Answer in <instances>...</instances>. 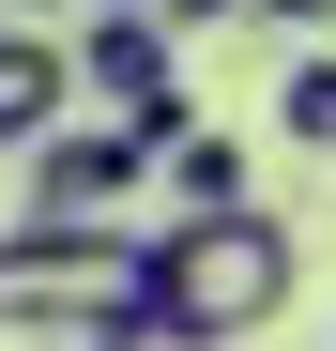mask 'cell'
<instances>
[{
	"label": "cell",
	"instance_id": "1",
	"mask_svg": "<svg viewBox=\"0 0 336 351\" xmlns=\"http://www.w3.org/2000/svg\"><path fill=\"white\" fill-rule=\"evenodd\" d=\"M291 214L245 199V214H199V229H153V321L199 336V351H275V321H291Z\"/></svg>",
	"mask_w": 336,
	"mask_h": 351
},
{
	"label": "cell",
	"instance_id": "2",
	"mask_svg": "<svg viewBox=\"0 0 336 351\" xmlns=\"http://www.w3.org/2000/svg\"><path fill=\"white\" fill-rule=\"evenodd\" d=\"M0 321L46 351H107L153 321V229H0Z\"/></svg>",
	"mask_w": 336,
	"mask_h": 351
},
{
	"label": "cell",
	"instance_id": "3",
	"mask_svg": "<svg viewBox=\"0 0 336 351\" xmlns=\"http://www.w3.org/2000/svg\"><path fill=\"white\" fill-rule=\"evenodd\" d=\"M153 138L138 123H62V138H46L31 168H16V214L31 229H138V184H153Z\"/></svg>",
	"mask_w": 336,
	"mask_h": 351
},
{
	"label": "cell",
	"instance_id": "4",
	"mask_svg": "<svg viewBox=\"0 0 336 351\" xmlns=\"http://www.w3.org/2000/svg\"><path fill=\"white\" fill-rule=\"evenodd\" d=\"M77 92H92V123H168L184 107V31L168 16H92L77 31Z\"/></svg>",
	"mask_w": 336,
	"mask_h": 351
},
{
	"label": "cell",
	"instance_id": "5",
	"mask_svg": "<svg viewBox=\"0 0 336 351\" xmlns=\"http://www.w3.org/2000/svg\"><path fill=\"white\" fill-rule=\"evenodd\" d=\"M62 123H92V92H77V31L0 16V168H31Z\"/></svg>",
	"mask_w": 336,
	"mask_h": 351
},
{
	"label": "cell",
	"instance_id": "6",
	"mask_svg": "<svg viewBox=\"0 0 336 351\" xmlns=\"http://www.w3.org/2000/svg\"><path fill=\"white\" fill-rule=\"evenodd\" d=\"M245 184H260V153H245L230 123H199L184 153H168V168H153V199H168L153 229H199V214H245Z\"/></svg>",
	"mask_w": 336,
	"mask_h": 351
},
{
	"label": "cell",
	"instance_id": "7",
	"mask_svg": "<svg viewBox=\"0 0 336 351\" xmlns=\"http://www.w3.org/2000/svg\"><path fill=\"white\" fill-rule=\"evenodd\" d=\"M260 123L291 138V153H321V168H336V46H306V62L275 77V107H260Z\"/></svg>",
	"mask_w": 336,
	"mask_h": 351
},
{
	"label": "cell",
	"instance_id": "8",
	"mask_svg": "<svg viewBox=\"0 0 336 351\" xmlns=\"http://www.w3.org/2000/svg\"><path fill=\"white\" fill-rule=\"evenodd\" d=\"M245 16H275V31H336V0H245Z\"/></svg>",
	"mask_w": 336,
	"mask_h": 351
},
{
	"label": "cell",
	"instance_id": "9",
	"mask_svg": "<svg viewBox=\"0 0 336 351\" xmlns=\"http://www.w3.org/2000/svg\"><path fill=\"white\" fill-rule=\"evenodd\" d=\"M214 16H245V0H168V31H214Z\"/></svg>",
	"mask_w": 336,
	"mask_h": 351
},
{
	"label": "cell",
	"instance_id": "10",
	"mask_svg": "<svg viewBox=\"0 0 336 351\" xmlns=\"http://www.w3.org/2000/svg\"><path fill=\"white\" fill-rule=\"evenodd\" d=\"M107 351H199V336H168V321H138V336H107Z\"/></svg>",
	"mask_w": 336,
	"mask_h": 351
}]
</instances>
